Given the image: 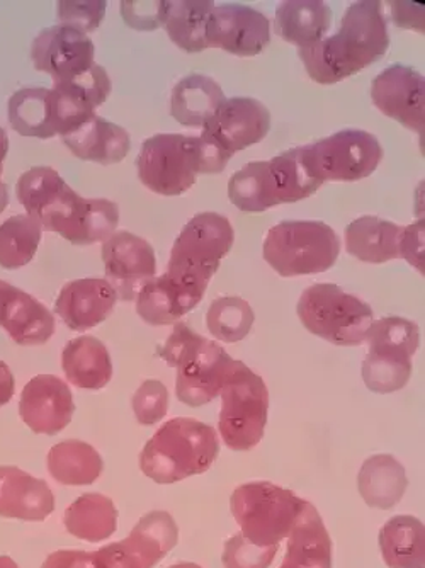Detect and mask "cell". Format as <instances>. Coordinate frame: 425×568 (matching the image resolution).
<instances>
[{
  "label": "cell",
  "mask_w": 425,
  "mask_h": 568,
  "mask_svg": "<svg viewBox=\"0 0 425 568\" xmlns=\"http://www.w3.org/2000/svg\"><path fill=\"white\" fill-rule=\"evenodd\" d=\"M0 568H19L18 564H16L12 558L9 557H0Z\"/></svg>",
  "instance_id": "cell-53"
},
{
  "label": "cell",
  "mask_w": 425,
  "mask_h": 568,
  "mask_svg": "<svg viewBox=\"0 0 425 568\" xmlns=\"http://www.w3.org/2000/svg\"><path fill=\"white\" fill-rule=\"evenodd\" d=\"M298 317L306 331L334 346H361L375 322L373 310L335 284H313L300 296Z\"/></svg>",
  "instance_id": "cell-5"
},
{
  "label": "cell",
  "mask_w": 425,
  "mask_h": 568,
  "mask_svg": "<svg viewBox=\"0 0 425 568\" xmlns=\"http://www.w3.org/2000/svg\"><path fill=\"white\" fill-rule=\"evenodd\" d=\"M208 286L164 273L153 277L136 296V314L153 327L178 324L203 300Z\"/></svg>",
  "instance_id": "cell-19"
},
{
  "label": "cell",
  "mask_w": 425,
  "mask_h": 568,
  "mask_svg": "<svg viewBox=\"0 0 425 568\" xmlns=\"http://www.w3.org/2000/svg\"><path fill=\"white\" fill-rule=\"evenodd\" d=\"M219 453V433L213 427L178 417L168 420L146 442L140 468L155 484L171 485L210 470Z\"/></svg>",
  "instance_id": "cell-2"
},
{
  "label": "cell",
  "mask_w": 425,
  "mask_h": 568,
  "mask_svg": "<svg viewBox=\"0 0 425 568\" xmlns=\"http://www.w3.org/2000/svg\"><path fill=\"white\" fill-rule=\"evenodd\" d=\"M94 564L95 568H150L128 539L94 551Z\"/></svg>",
  "instance_id": "cell-46"
},
{
  "label": "cell",
  "mask_w": 425,
  "mask_h": 568,
  "mask_svg": "<svg viewBox=\"0 0 425 568\" xmlns=\"http://www.w3.org/2000/svg\"><path fill=\"white\" fill-rule=\"evenodd\" d=\"M235 241L232 223L219 213H200L185 223L172 245L165 273L208 286Z\"/></svg>",
  "instance_id": "cell-8"
},
{
  "label": "cell",
  "mask_w": 425,
  "mask_h": 568,
  "mask_svg": "<svg viewBox=\"0 0 425 568\" xmlns=\"http://www.w3.org/2000/svg\"><path fill=\"white\" fill-rule=\"evenodd\" d=\"M402 232L404 226L378 216H361L345 229V248L363 263L401 260Z\"/></svg>",
  "instance_id": "cell-24"
},
{
  "label": "cell",
  "mask_w": 425,
  "mask_h": 568,
  "mask_svg": "<svg viewBox=\"0 0 425 568\" xmlns=\"http://www.w3.org/2000/svg\"><path fill=\"white\" fill-rule=\"evenodd\" d=\"M118 223L120 209L114 201L82 197L60 235L75 245H92L108 241L117 232Z\"/></svg>",
  "instance_id": "cell-36"
},
{
  "label": "cell",
  "mask_w": 425,
  "mask_h": 568,
  "mask_svg": "<svg viewBox=\"0 0 425 568\" xmlns=\"http://www.w3.org/2000/svg\"><path fill=\"white\" fill-rule=\"evenodd\" d=\"M380 550L389 568H425V526L414 516H395L380 531Z\"/></svg>",
  "instance_id": "cell-31"
},
{
  "label": "cell",
  "mask_w": 425,
  "mask_h": 568,
  "mask_svg": "<svg viewBox=\"0 0 425 568\" xmlns=\"http://www.w3.org/2000/svg\"><path fill=\"white\" fill-rule=\"evenodd\" d=\"M255 315L245 300L223 296L208 308L206 324L211 335L222 343H241L251 334Z\"/></svg>",
  "instance_id": "cell-40"
},
{
  "label": "cell",
  "mask_w": 425,
  "mask_h": 568,
  "mask_svg": "<svg viewBox=\"0 0 425 568\" xmlns=\"http://www.w3.org/2000/svg\"><path fill=\"white\" fill-rule=\"evenodd\" d=\"M63 525L75 538L98 544L117 532L118 509L110 497L84 494L67 507Z\"/></svg>",
  "instance_id": "cell-32"
},
{
  "label": "cell",
  "mask_w": 425,
  "mask_h": 568,
  "mask_svg": "<svg viewBox=\"0 0 425 568\" xmlns=\"http://www.w3.org/2000/svg\"><path fill=\"white\" fill-rule=\"evenodd\" d=\"M47 463L51 477L69 487L94 484L104 468V462L94 446L79 439H69L53 446L48 453Z\"/></svg>",
  "instance_id": "cell-33"
},
{
  "label": "cell",
  "mask_w": 425,
  "mask_h": 568,
  "mask_svg": "<svg viewBox=\"0 0 425 568\" xmlns=\"http://www.w3.org/2000/svg\"><path fill=\"white\" fill-rule=\"evenodd\" d=\"M271 43V21L241 4L215 6L208 21V47L236 57H254Z\"/></svg>",
  "instance_id": "cell-14"
},
{
  "label": "cell",
  "mask_w": 425,
  "mask_h": 568,
  "mask_svg": "<svg viewBox=\"0 0 425 568\" xmlns=\"http://www.w3.org/2000/svg\"><path fill=\"white\" fill-rule=\"evenodd\" d=\"M16 194L26 215L37 220L41 229L57 234L81 200V194H77L51 168H33L24 172L19 178Z\"/></svg>",
  "instance_id": "cell-12"
},
{
  "label": "cell",
  "mask_w": 425,
  "mask_h": 568,
  "mask_svg": "<svg viewBox=\"0 0 425 568\" xmlns=\"http://www.w3.org/2000/svg\"><path fill=\"white\" fill-rule=\"evenodd\" d=\"M169 2H121V16L130 28L153 31L162 28L168 16Z\"/></svg>",
  "instance_id": "cell-45"
},
{
  "label": "cell",
  "mask_w": 425,
  "mask_h": 568,
  "mask_svg": "<svg viewBox=\"0 0 425 568\" xmlns=\"http://www.w3.org/2000/svg\"><path fill=\"white\" fill-rule=\"evenodd\" d=\"M277 548H262L251 544L242 532L229 539L223 548L222 561L225 568H270L276 558Z\"/></svg>",
  "instance_id": "cell-41"
},
{
  "label": "cell",
  "mask_w": 425,
  "mask_h": 568,
  "mask_svg": "<svg viewBox=\"0 0 425 568\" xmlns=\"http://www.w3.org/2000/svg\"><path fill=\"white\" fill-rule=\"evenodd\" d=\"M136 169L140 181L153 193L162 196L185 193L201 174L198 136L162 133L145 140Z\"/></svg>",
  "instance_id": "cell-9"
},
{
  "label": "cell",
  "mask_w": 425,
  "mask_h": 568,
  "mask_svg": "<svg viewBox=\"0 0 425 568\" xmlns=\"http://www.w3.org/2000/svg\"><path fill=\"white\" fill-rule=\"evenodd\" d=\"M401 257L424 274V219L411 226H404L401 242Z\"/></svg>",
  "instance_id": "cell-47"
},
{
  "label": "cell",
  "mask_w": 425,
  "mask_h": 568,
  "mask_svg": "<svg viewBox=\"0 0 425 568\" xmlns=\"http://www.w3.org/2000/svg\"><path fill=\"white\" fill-rule=\"evenodd\" d=\"M117 302V292L108 281L85 277L63 286L55 312L70 331L85 332L110 317Z\"/></svg>",
  "instance_id": "cell-20"
},
{
  "label": "cell",
  "mask_w": 425,
  "mask_h": 568,
  "mask_svg": "<svg viewBox=\"0 0 425 568\" xmlns=\"http://www.w3.org/2000/svg\"><path fill=\"white\" fill-rule=\"evenodd\" d=\"M310 164L327 181H360L370 178L383 159V146L375 135L363 130H342L321 142L306 145Z\"/></svg>",
  "instance_id": "cell-10"
},
{
  "label": "cell",
  "mask_w": 425,
  "mask_h": 568,
  "mask_svg": "<svg viewBox=\"0 0 425 568\" xmlns=\"http://www.w3.org/2000/svg\"><path fill=\"white\" fill-rule=\"evenodd\" d=\"M219 429L233 452H249L264 437L270 416V390L264 379L242 361H235L222 388Z\"/></svg>",
  "instance_id": "cell-7"
},
{
  "label": "cell",
  "mask_w": 425,
  "mask_h": 568,
  "mask_svg": "<svg viewBox=\"0 0 425 568\" xmlns=\"http://www.w3.org/2000/svg\"><path fill=\"white\" fill-rule=\"evenodd\" d=\"M62 368L69 383L82 390H101L113 378L110 351L92 335H82L63 347Z\"/></svg>",
  "instance_id": "cell-26"
},
{
  "label": "cell",
  "mask_w": 425,
  "mask_h": 568,
  "mask_svg": "<svg viewBox=\"0 0 425 568\" xmlns=\"http://www.w3.org/2000/svg\"><path fill=\"white\" fill-rule=\"evenodd\" d=\"M271 130V113L257 99H226L219 113L204 124L201 135L235 155L265 139Z\"/></svg>",
  "instance_id": "cell-16"
},
{
  "label": "cell",
  "mask_w": 425,
  "mask_h": 568,
  "mask_svg": "<svg viewBox=\"0 0 425 568\" xmlns=\"http://www.w3.org/2000/svg\"><path fill=\"white\" fill-rule=\"evenodd\" d=\"M370 353L364 357V385L375 394H395L407 386L412 376V357L415 353L404 347L367 344Z\"/></svg>",
  "instance_id": "cell-34"
},
{
  "label": "cell",
  "mask_w": 425,
  "mask_h": 568,
  "mask_svg": "<svg viewBox=\"0 0 425 568\" xmlns=\"http://www.w3.org/2000/svg\"><path fill=\"white\" fill-rule=\"evenodd\" d=\"M9 204V190L8 184L2 183L0 181V215L4 213V210L8 209Z\"/></svg>",
  "instance_id": "cell-52"
},
{
  "label": "cell",
  "mask_w": 425,
  "mask_h": 568,
  "mask_svg": "<svg viewBox=\"0 0 425 568\" xmlns=\"http://www.w3.org/2000/svg\"><path fill=\"white\" fill-rule=\"evenodd\" d=\"M41 225L30 215H16L0 225V267L19 270L30 264L41 242Z\"/></svg>",
  "instance_id": "cell-39"
},
{
  "label": "cell",
  "mask_w": 425,
  "mask_h": 568,
  "mask_svg": "<svg viewBox=\"0 0 425 568\" xmlns=\"http://www.w3.org/2000/svg\"><path fill=\"white\" fill-rule=\"evenodd\" d=\"M371 99L383 114L424 135L425 81L417 70L405 65L383 70L371 84Z\"/></svg>",
  "instance_id": "cell-15"
},
{
  "label": "cell",
  "mask_w": 425,
  "mask_h": 568,
  "mask_svg": "<svg viewBox=\"0 0 425 568\" xmlns=\"http://www.w3.org/2000/svg\"><path fill=\"white\" fill-rule=\"evenodd\" d=\"M131 405H133L136 420L142 426L161 423L168 416L169 410L168 386L159 379H146L133 395Z\"/></svg>",
  "instance_id": "cell-42"
},
{
  "label": "cell",
  "mask_w": 425,
  "mask_h": 568,
  "mask_svg": "<svg viewBox=\"0 0 425 568\" xmlns=\"http://www.w3.org/2000/svg\"><path fill=\"white\" fill-rule=\"evenodd\" d=\"M72 392L59 376H34L21 394L19 416L33 433L55 436L72 423Z\"/></svg>",
  "instance_id": "cell-17"
},
{
  "label": "cell",
  "mask_w": 425,
  "mask_h": 568,
  "mask_svg": "<svg viewBox=\"0 0 425 568\" xmlns=\"http://www.w3.org/2000/svg\"><path fill=\"white\" fill-rule=\"evenodd\" d=\"M331 22V8L322 0H287L277 8L274 31L303 50L324 40Z\"/></svg>",
  "instance_id": "cell-27"
},
{
  "label": "cell",
  "mask_w": 425,
  "mask_h": 568,
  "mask_svg": "<svg viewBox=\"0 0 425 568\" xmlns=\"http://www.w3.org/2000/svg\"><path fill=\"white\" fill-rule=\"evenodd\" d=\"M14 388L16 382L11 368L6 365L4 361H0V407H4L11 402Z\"/></svg>",
  "instance_id": "cell-50"
},
{
  "label": "cell",
  "mask_w": 425,
  "mask_h": 568,
  "mask_svg": "<svg viewBox=\"0 0 425 568\" xmlns=\"http://www.w3.org/2000/svg\"><path fill=\"white\" fill-rule=\"evenodd\" d=\"M95 47L91 38L69 26L55 24L41 31L31 47L34 69L69 81L94 65Z\"/></svg>",
  "instance_id": "cell-13"
},
{
  "label": "cell",
  "mask_w": 425,
  "mask_h": 568,
  "mask_svg": "<svg viewBox=\"0 0 425 568\" xmlns=\"http://www.w3.org/2000/svg\"><path fill=\"white\" fill-rule=\"evenodd\" d=\"M0 327L19 346H41L55 334V317L30 293L0 280Z\"/></svg>",
  "instance_id": "cell-18"
},
{
  "label": "cell",
  "mask_w": 425,
  "mask_h": 568,
  "mask_svg": "<svg viewBox=\"0 0 425 568\" xmlns=\"http://www.w3.org/2000/svg\"><path fill=\"white\" fill-rule=\"evenodd\" d=\"M161 357L178 369L175 395L190 407L215 400L235 366V359L222 346L204 339L184 322L174 325Z\"/></svg>",
  "instance_id": "cell-3"
},
{
  "label": "cell",
  "mask_w": 425,
  "mask_h": 568,
  "mask_svg": "<svg viewBox=\"0 0 425 568\" xmlns=\"http://www.w3.org/2000/svg\"><path fill=\"white\" fill-rule=\"evenodd\" d=\"M104 280L113 286L118 300L133 302L140 290L155 277L156 260L152 245L131 232H114L102 244Z\"/></svg>",
  "instance_id": "cell-11"
},
{
  "label": "cell",
  "mask_w": 425,
  "mask_h": 568,
  "mask_svg": "<svg viewBox=\"0 0 425 568\" xmlns=\"http://www.w3.org/2000/svg\"><path fill=\"white\" fill-rule=\"evenodd\" d=\"M271 181L277 203L306 200L324 186L310 164L305 146L287 150L270 161Z\"/></svg>",
  "instance_id": "cell-30"
},
{
  "label": "cell",
  "mask_w": 425,
  "mask_h": 568,
  "mask_svg": "<svg viewBox=\"0 0 425 568\" xmlns=\"http://www.w3.org/2000/svg\"><path fill=\"white\" fill-rule=\"evenodd\" d=\"M393 19H395L396 24L402 26V28H414V30L422 31L424 33V6H414V11L408 9L407 4L404 2H396V4H392Z\"/></svg>",
  "instance_id": "cell-49"
},
{
  "label": "cell",
  "mask_w": 425,
  "mask_h": 568,
  "mask_svg": "<svg viewBox=\"0 0 425 568\" xmlns=\"http://www.w3.org/2000/svg\"><path fill=\"white\" fill-rule=\"evenodd\" d=\"M229 196L242 212L261 213L277 206L270 161L251 162L236 171L230 179Z\"/></svg>",
  "instance_id": "cell-37"
},
{
  "label": "cell",
  "mask_w": 425,
  "mask_h": 568,
  "mask_svg": "<svg viewBox=\"0 0 425 568\" xmlns=\"http://www.w3.org/2000/svg\"><path fill=\"white\" fill-rule=\"evenodd\" d=\"M338 254L337 234L322 222H281L264 241V260L284 277L325 273Z\"/></svg>",
  "instance_id": "cell-6"
},
{
  "label": "cell",
  "mask_w": 425,
  "mask_h": 568,
  "mask_svg": "<svg viewBox=\"0 0 425 568\" xmlns=\"http://www.w3.org/2000/svg\"><path fill=\"white\" fill-rule=\"evenodd\" d=\"M53 84L65 85L69 91L82 99L94 111L104 104L113 89L110 73L105 72L104 67L98 65V63L82 72L81 75L73 77L69 81L53 82Z\"/></svg>",
  "instance_id": "cell-43"
},
{
  "label": "cell",
  "mask_w": 425,
  "mask_h": 568,
  "mask_svg": "<svg viewBox=\"0 0 425 568\" xmlns=\"http://www.w3.org/2000/svg\"><path fill=\"white\" fill-rule=\"evenodd\" d=\"M105 14V2H60L59 21L62 26H69L82 33H92L101 26Z\"/></svg>",
  "instance_id": "cell-44"
},
{
  "label": "cell",
  "mask_w": 425,
  "mask_h": 568,
  "mask_svg": "<svg viewBox=\"0 0 425 568\" xmlns=\"http://www.w3.org/2000/svg\"><path fill=\"white\" fill-rule=\"evenodd\" d=\"M41 568H95L94 554L82 550H60L48 555Z\"/></svg>",
  "instance_id": "cell-48"
},
{
  "label": "cell",
  "mask_w": 425,
  "mask_h": 568,
  "mask_svg": "<svg viewBox=\"0 0 425 568\" xmlns=\"http://www.w3.org/2000/svg\"><path fill=\"white\" fill-rule=\"evenodd\" d=\"M225 102V92L219 82L201 73H191L172 89L171 114L184 126L204 128Z\"/></svg>",
  "instance_id": "cell-25"
},
{
  "label": "cell",
  "mask_w": 425,
  "mask_h": 568,
  "mask_svg": "<svg viewBox=\"0 0 425 568\" xmlns=\"http://www.w3.org/2000/svg\"><path fill=\"white\" fill-rule=\"evenodd\" d=\"M389 47L388 24L380 2L350 6L334 37L300 50L306 72L318 84H335L382 59Z\"/></svg>",
  "instance_id": "cell-1"
},
{
  "label": "cell",
  "mask_w": 425,
  "mask_h": 568,
  "mask_svg": "<svg viewBox=\"0 0 425 568\" xmlns=\"http://www.w3.org/2000/svg\"><path fill=\"white\" fill-rule=\"evenodd\" d=\"M215 6L210 0L169 2L164 22L169 38L190 53L208 50V21Z\"/></svg>",
  "instance_id": "cell-35"
},
{
  "label": "cell",
  "mask_w": 425,
  "mask_h": 568,
  "mask_svg": "<svg viewBox=\"0 0 425 568\" xmlns=\"http://www.w3.org/2000/svg\"><path fill=\"white\" fill-rule=\"evenodd\" d=\"M408 478L404 465L395 456L375 455L367 458L357 475V488L364 503L375 509L398 506L407 493Z\"/></svg>",
  "instance_id": "cell-28"
},
{
  "label": "cell",
  "mask_w": 425,
  "mask_h": 568,
  "mask_svg": "<svg viewBox=\"0 0 425 568\" xmlns=\"http://www.w3.org/2000/svg\"><path fill=\"white\" fill-rule=\"evenodd\" d=\"M65 146L81 161L118 164L131 149L130 135L120 124L92 114L81 126L62 136Z\"/></svg>",
  "instance_id": "cell-22"
},
{
  "label": "cell",
  "mask_w": 425,
  "mask_h": 568,
  "mask_svg": "<svg viewBox=\"0 0 425 568\" xmlns=\"http://www.w3.org/2000/svg\"><path fill=\"white\" fill-rule=\"evenodd\" d=\"M127 539L153 568L178 545V523L165 510H153L136 523Z\"/></svg>",
  "instance_id": "cell-38"
},
{
  "label": "cell",
  "mask_w": 425,
  "mask_h": 568,
  "mask_svg": "<svg viewBox=\"0 0 425 568\" xmlns=\"http://www.w3.org/2000/svg\"><path fill=\"white\" fill-rule=\"evenodd\" d=\"M286 539V557L280 568H332L331 535L321 514L308 500Z\"/></svg>",
  "instance_id": "cell-23"
},
{
  "label": "cell",
  "mask_w": 425,
  "mask_h": 568,
  "mask_svg": "<svg viewBox=\"0 0 425 568\" xmlns=\"http://www.w3.org/2000/svg\"><path fill=\"white\" fill-rule=\"evenodd\" d=\"M169 568H203L200 567L198 564H191V561H181V564L172 565V567Z\"/></svg>",
  "instance_id": "cell-54"
},
{
  "label": "cell",
  "mask_w": 425,
  "mask_h": 568,
  "mask_svg": "<svg viewBox=\"0 0 425 568\" xmlns=\"http://www.w3.org/2000/svg\"><path fill=\"white\" fill-rule=\"evenodd\" d=\"M9 139L4 128L0 126V174L4 171L6 155H8Z\"/></svg>",
  "instance_id": "cell-51"
},
{
  "label": "cell",
  "mask_w": 425,
  "mask_h": 568,
  "mask_svg": "<svg viewBox=\"0 0 425 568\" xmlns=\"http://www.w3.org/2000/svg\"><path fill=\"white\" fill-rule=\"evenodd\" d=\"M8 113L9 123L21 136L47 140L59 135L51 89H19L9 99Z\"/></svg>",
  "instance_id": "cell-29"
},
{
  "label": "cell",
  "mask_w": 425,
  "mask_h": 568,
  "mask_svg": "<svg viewBox=\"0 0 425 568\" xmlns=\"http://www.w3.org/2000/svg\"><path fill=\"white\" fill-rule=\"evenodd\" d=\"M55 510L47 481L18 467H0V518L40 523Z\"/></svg>",
  "instance_id": "cell-21"
},
{
  "label": "cell",
  "mask_w": 425,
  "mask_h": 568,
  "mask_svg": "<svg viewBox=\"0 0 425 568\" xmlns=\"http://www.w3.org/2000/svg\"><path fill=\"white\" fill-rule=\"evenodd\" d=\"M306 500L271 481H251L233 490L230 510L241 532L257 547H276L290 536Z\"/></svg>",
  "instance_id": "cell-4"
}]
</instances>
